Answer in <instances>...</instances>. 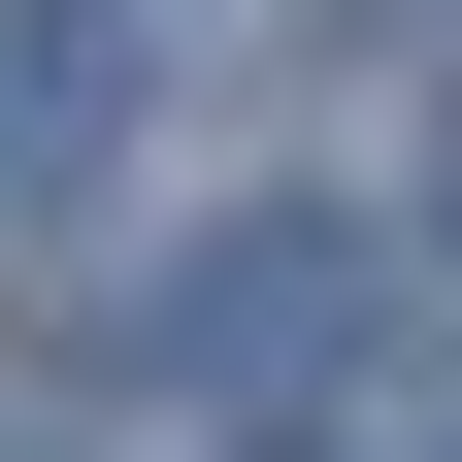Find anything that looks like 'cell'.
I'll use <instances>...</instances> for the list:
<instances>
[{"instance_id":"6da1fadb","label":"cell","mask_w":462,"mask_h":462,"mask_svg":"<svg viewBox=\"0 0 462 462\" xmlns=\"http://www.w3.org/2000/svg\"><path fill=\"white\" fill-rule=\"evenodd\" d=\"M330 330H364V231H199V330H165V364L199 396H298Z\"/></svg>"},{"instance_id":"7a4b0ae2","label":"cell","mask_w":462,"mask_h":462,"mask_svg":"<svg viewBox=\"0 0 462 462\" xmlns=\"http://www.w3.org/2000/svg\"><path fill=\"white\" fill-rule=\"evenodd\" d=\"M67 133H99V33L33 0V33H0V165H67Z\"/></svg>"}]
</instances>
